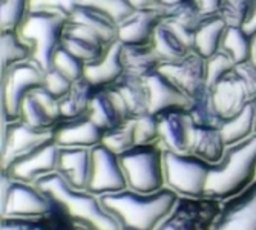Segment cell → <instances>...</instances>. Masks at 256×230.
Masks as SVG:
<instances>
[{
    "label": "cell",
    "mask_w": 256,
    "mask_h": 230,
    "mask_svg": "<svg viewBox=\"0 0 256 230\" xmlns=\"http://www.w3.org/2000/svg\"><path fill=\"white\" fill-rule=\"evenodd\" d=\"M104 210L118 222L120 230H155L174 210L178 195L164 188L154 194L130 189L98 196Z\"/></svg>",
    "instance_id": "cell-1"
},
{
    "label": "cell",
    "mask_w": 256,
    "mask_h": 230,
    "mask_svg": "<svg viewBox=\"0 0 256 230\" xmlns=\"http://www.w3.org/2000/svg\"><path fill=\"white\" fill-rule=\"evenodd\" d=\"M36 186L72 221L88 230H120L118 222L104 210L98 196L69 186L57 172L40 178Z\"/></svg>",
    "instance_id": "cell-2"
},
{
    "label": "cell",
    "mask_w": 256,
    "mask_h": 230,
    "mask_svg": "<svg viewBox=\"0 0 256 230\" xmlns=\"http://www.w3.org/2000/svg\"><path fill=\"white\" fill-rule=\"evenodd\" d=\"M256 178V134L228 146L218 163L212 164L204 198L228 200L247 189Z\"/></svg>",
    "instance_id": "cell-3"
},
{
    "label": "cell",
    "mask_w": 256,
    "mask_h": 230,
    "mask_svg": "<svg viewBox=\"0 0 256 230\" xmlns=\"http://www.w3.org/2000/svg\"><path fill=\"white\" fill-rule=\"evenodd\" d=\"M164 149L160 143L136 144L118 155L128 189L140 194H154L166 188Z\"/></svg>",
    "instance_id": "cell-4"
},
{
    "label": "cell",
    "mask_w": 256,
    "mask_h": 230,
    "mask_svg": "<svg viewBox=\"0 0 256 230\" xmlns=\"http://www.w3.org/2000/svg\"><path fill=\"white\" fill-rule=\"evenodd\" d=\"M69 18L42 10H31L20 34L34 44V60L46 72L52 69L56 52L63 44V32Z\"/></svg>",
    "instance_id": "cell-5"
},
{
    "label": "cell",
    "mask_w": 256,
    "mask_h": 230,
    "mask_svg": "<svg viewBox=\"0 0 256 230\" xmlns=\"http://www.w3.org/2000/svg\"><path fill=\"white\" fill-rule=\"evenodd\" d=\"M162 158L166 188L181 196L204 198L207 176L212 168L210 163L192 154H176L166 149Z\"/></svg>",
    "instance_id": "cell-6"
},
{
    "label": "cell",
    "mask_w": 256,
    "mask_h": 230,
    "mask_svg": "<svg viewBox=\"0 0 256 230\" xmlns=\"http://www.w3.org/2000/svg\"><path fill=\"white\" fill-rule=\"evenodd\" d=\"M44 84V71L32 58L2 72V117L4 122L20 120L22 103L30 92Z\"/></svg>",
    "instance_id": "cell-7"
},
{
    "label": "cell",
    "mask_w": 256,
    "mask_h": 230,
    "mask_svg": "<svg viewBox=\"0 0 256 230\" xmlns=\"http://www.w3.org/2000/svg\"><path fill=\"white\" fill-rule=\"evenodd\" d=\"M51 209V201L36 184L11 180L2 170V218H40Z\"/></svg>",
    "instance_id": "cell-8"
},
{
    "label": "cell",
    "mask_w": 256,
    "mask_h": 230,
    "mask_svg": "<svg viewBox=\"0 0 256 230\" xmlns=\"http://www.w3.org/2000/svg\"><path fill=\"white\" fill-rule=\"evenodd\" d=\"M128 189V181L117 154L98 144L90 149V172L86 190L96 196Z\"/></svg>",
    "instance_id": "cell-9"
},
{
    "label": "cell",
    "mask_w": 256,
    "mask_h": 230,
    "mask_svg": "<svg viewBox=\"0 0 256 230\" xmlns=\"http://www.w3.org/2000/svg\"><path fill=\"white\" fill-rule=\"evenodd\" d=\"M51 140H54V129L38 130L23 123L22 120L4 122L2 169H6L16 160L34 152Z\"/></svg>",
    "instance_id": "cell-10"
},
{
    "label": "cell",
    "mask_w": 256,
    "mask_h": 230,
    "mask_svg": "<svg viewBox=\"0 0 256 230\" xmlns=\"http://www.w3.org/2000/svg\"><path fill=\"white\" fill-rule=\"evenodd\" d=\"M160 71L169 77L190 100H195L207 90L206 58L195 50L178 62L162 63Z\"/></svg>",
    "instance_id": "cell-11"
},
{
    "label": "cell",
    "mask_w": 256,
    "mask_h": 230,
    "mask_svg": "<svg viewBox=\"0 0 256 230\" xmlns=\"http://www.w3.org/2000/svg\"><path fill=\"white\" fill-rule=\"evenodd\" d=\"M212 230H256V180L224 201Z\"/></svg>",
    "instance_id": "cell-12"
},
{
    "label": "cell",
    "mask_w": 256,
    "mask_h": 230,
    "mask_svg": "<svg viewBox=\"0 0 256 230\" xmlns=\"http://www.w3.org/2000/svg\"><path fill=\"white\" fill-rule=\"evenodd\" d=\"M58 146L56 140L44 143L34 152L16 160L6 169H2L11 180L36 184L40 178L57 170Z\"/></svg>",
    "instance_id": "cell-13"
},
{
    "label": "cell",
    "mask_w": 256,
    "mask_h": 230,
    "mask_svg": "<svg viewBox=\"0 0 256 230\" xmlns=\"http://www.w3.org/2000/svg\"><path fill=\"white\" fill-rule=\"evenodd\" d=\"M156 117L160 122L161 148L176 154H189L195 130V123L189 109H172Z\"/></svg>",
    "instance_id": "cell-14"
},
{
    "label": "cell",
    "mask_w": 256,
    "mask_h": 230,
    "mask_svg": "<svg viewBox=\"0 0 256 230\" xmlns=\"http://www.w3.org/2000/svg\"><path fill=\"white\" fill-rule=\"evenodd\" d=\"M20 120L38 130L56 129L62 122L58 100L44 86L34 89L22 103Z\"/></svg>",
    "instance_id": "cell-15"
},
{
    "label": "cell",
    "mask_w": 256,
    "mask_h": 230,
    "mask_svg": "<svg viewBox=\"0 0 256 230\" xmlns=\"http://www.w3.org/2000/svg\"><path fill=\"white\" fill-rule=\"evenodd\" d=\"M208 90H210L214 106L222 122L236 117L246 109L247 104L252 103L246 83L236 71V68L235 71H232Z\"/></svg>",
    "instance_id": "cell-16"
},
{
    "label": "cell",
    "mask_w": 256,
    "mask_h": 230,
    "mask_svg": "<svg viewBox=\"0 0 256 230\" xmlns=\"http://www.w3.org/2000/svg\"><path fill=\"white\" fill-rule=\"evenodd\" d=\"M109 44L97 31L83 23L69 20L63 32V46L74 56L82 58L86 64L98 62Z\"/></svg>",
    "instance_id": "cell-17"
},
{
    "label": "cell",
    "mask_w": 256,
    "mask_h": 230,
    "mask_svg": "<svg viewBox=\"0 0 256 230\" xmlns=\"http://www.w3.org/2000/svg\"><path fill=\"white\" fill-rule=\"evenodd\" d=\"M88 117L104 132L118 128L130 120L123 97L112 86L96 90L89 106Z\"/></svg>",
    "instance_id": "cell-18"
},
{
    "label": "cell",
    "mask_w": 256,
    "mask_h": 230,
    "mask_svg": "<svg viewBox=\"0 0 256 230\" xmlns=\"http://www.w3.org/2000/svg\"><path fill=\"white\" fill-rule=\"evenodd\" d=\"M149 89V114L160 115L172 109H189L192 100L160 69L144 77Z\"/></svg>",
    "instance_id": "cell-19"
},
{
    "label": "cell",
    "mask_w": 256,
    "mask_h": 230,
    "mask_svg": "<svg viewBox=\"0 0 256 230\" xmlns=\"http://www.w3.org/2000/svg\"><path fill=\"white\" fill-rule=\"evenodd\" d=\"M104 130L98 128L88 115L74 120H62L54 129V140L60 148L92 149L102 144Z\"/></svg>",
    "instance_id": "cell-20"
},
{
    "label": "cell",
    "mask_w": 256,
    "mask_h": 230,
    "mask_svg": "<svg viewBox=\"0 0 256 230\" xmlns=\"http://www.w3.org/2000/svg\"><path fill=\"white\" fill-rule=\"evenodd\" d=\"M166 17V10H135L118 26V40L124 44H150Z\"/></svg>",
    "instance_id": "cell-21"
},
{
    "label": "cell",
    "mask_w": 256,
    "mask_h": 230,
    "mask_svg": "<svg viewBox=\"0 0 256 230\" xmlns=\"http://www.w3.org/2000/svg\"><path fill=\"white\" fill-rule=\"evenodd\" d=\"M126 74L123 60V43L120 40L109 44L104 56L96 62L86 64L84 78L96 89L110 88Z\"/></svg>",
    "instance_id": "cell-22"
},
{
    "label": "cell",
    "mask_w": 256,
    "mask_h": 230,
    "mask_svg": "<svg viewBox=\"0 0 256 230\" xmlns=\"http://www.w3.org/2000/svg\"><path fill=\"white\" fill-rule=\"evenodd\" d=\"M56 172L69 186L80 190H86L90 172V149L58 146Z\"/></svg>",
    "instance_id": "cell-23"
},
{
    "label": "cell",
    "mask_w": 256,
    "mask_h": 230,
    "mask_svg": "<svg viewBox=\"0 0 256 230\" xmlns=\"http://www.w3.org/2000/svg\"><path fill=\"white\" fill-rule=\"evenodd\" d=\"M204 18L206 14L202 12L196 0H184V2L168 6L166 17H164V20L170 23L192 48H194L195 34Z\"/></svg>",
    "instance_id": "cell-24"
},
{
    "label": "cell",
    "mask_w": 256,
    "mask_h": 230,
    "mask_svg": "<svg viewBox=\"0 0 256 230\" xmlns=\"http://www.w3.org/2000/svg\"><path fill=\"white\" fill-rule=\"evenodd\" d=\"M228 25L220 14L206 16L194 38V50L204 58L221 51Z\"/></svg>",
    "instance_id": "cell-25"
},
{
    "label": "cell",
    "mask_w": 256,
    "mask_h": 230,
    "mask_svg": "<svg viewBox=\"0 0 256 230\" xmlns=\"http://www.w3.org/2000/svg\"><path fill=\"white\" fill-rule=\"evenodd\" d=\"M112 88L123 97L130 120L149 114V89L143 77L126 72Z\"/></svg>",
    "instance_id": "cell-26"
},
{
    "label": "cell",
    "mask_w": 256,
    "mask_h": 230,
    "mask_svg": "<svg viewBox=\"0 0 256 230\" xmlns=\"http://www.w3.org/2000/svg\"><path fill=\"white\" fill-rule=\"evenodd\" d=\"M123 60L126 72L148 77L152 72L158 71L164 60L156 52L155 44H124L123 43Z\"/></svg>",
    "instance_id": "cell-27"
},
{
    "label": "cell",
    "mask_w": 256,
    "mask_h": 230,
    "mask_svg": "<svg viewBox=\"0 0 256 230\" xmlns=\"http://www.w3.org/2000/svg\"><path fill=\"white\" fill-rule=\"evenodd\" d=\"M34 44L18 30H0V66L2 72L11 66L34 58Z\"/></svg>",
    "instance_id": "cell-28"
},
{
    "label": "cell",
    "mask_w": 256,
    "mask_h": 230,
    "mask_svg": "<svg viewBox=\"0 0 256 230\" xmlns=\"http://www.w3.org/2000/svg\"><path fill=\"white\" fill-rule=\"evenodd\" d=\"M227 146L221 135L220 128L214 126H196L194 130V138L189 154L207 161V163L215 164L222 158Z\"/></svg>",
    "instance_id": "cell-29"
},
{
    "label": "cell",
    "mask_w": 256,
    "mask_h": 230,
    "mask_svg": "<svg viewBox=\"0 0 256 230\" xmlns=\"http://www.w3.org/2000/svg\"><path fill=\"white\" fill-rule=\"evenodd\" d=\"M71 20L83 23V25L92 28L94 31H97L108 43H114L118 40V23L110 14H108L106 11L92 6V5H84L80 4L74 12V16L71 17Z\"/></svg>",
    "instance_id": "cell-30"
},
{
    "label": "cell",
    "mask_w": 256,
    "mask_h": 230,
    "mask_svg": "<svg viewBox=\"0 0 256 230\" xmlns=\"http://www.w3.org/2000/svg\"><path fill=\"white\" fill-rule=\"evenodd\" d=\"M154 44H155L156 52L164 60V63L178 62L194 50L192 46L181 37V34L166 20H162L161 25L158 26L155 32Z\"/></svg>",
    "instance_id": "cell-31"
},
{
    "label": "cell",
    "mask_w": 256,
    "mask_h": 230,
    "mask_svg": "<svg viewBox=\"0 0 256 230\" xmlns=\"http://www.w3.org/2000/svg\"><path fill=\"white\" fill-rule=\"evenodd\" d=\"M96 88L92 86L86 78L74 82L69 94L58 100L60 108V117L62 120H74L84 117L89 112V106L92 97L96 94Z\"/></svg>",
    "instance_id": "cell-32"
},
{
    "label": "cell",
    "mask_w": 256,
    "mask_h": 230,
    "mask_svg": "<svg viewBox=\"0 0 256 230\" xmlns=\"http://www.w3.org/2000/svg\"><path fill=\"white\" fill-rule=\"evenodd\" d=\"M221 135L224 138L226 146L238 144L252 135L256 134V108L253 103L247 104L246 109L238 114L236 117L222 122L220 126Z\"/></svg>",
    "instance_id": "cell-33"
},
{
    "label": "cell",
    "mask_w": 256,
    "mask_h": 230,
    "mask_svg": "<svg viewBox=\"0 0 256 230\" xmlns=\"http://www.w3.org/2000/svg\"><path fill=\"white\" fill-rule=\"evenodd\" d=\"M221 50L232 57V60L236 63V66L246 63L250 60L252 36L244 28L228 26Z\"/></svg>",
    "instance_id": "cell-34"
},
{
    "label": "cell",
    "mask_w": 256,
    "mask_h": 230,
    "mask_svg": "<svg viewBox=\"0 0 256 230\" xmlns=\"http://www.w3.org/2000/svg\"><path fill=\"white\" fill-rule=\"evenodd\" d=\"M31 12V0H0V30H20Z\"/></svg>",
    "instance_id": "cell-35"
},
{
    "label": "cell",
    "mask_w": 256,
    "mask_h": 230,
    "mask_svg": "<svg viewBox=\"0 0 256 230\" xmlns=\"http://www.w3.org/2000/svg\"><path fill=\"white\" fill-rule=\"evenodd\" d=\"M256 11V0H224L220 16L228 26L246 28Z\"/></svg>",
    "instance_id": "cell-36"
},
{
    "label": "cell",
    "mask_w": 256,
    "mask_h": 230,
    "mask_svg": "<svg viewBox=\"0 0 256 230\" xmlns=\"http://www.w3.org/2000/svg\"><path fill=\"white\" fill-rule=\"evenodd\" d=\"M189 112L194 118V123L196 126H214L220 128L222 124V120L220 118V115L214 106L210 90H206L204 94L192 100V104L189 108Z\"/></svg>",
    "instance_id": "cell-37"
},
{
    "label": "cell",
    "mask_w": 256,
    "mask_h": 230,
    "mask_svg": "<svg viewBox=\"0 0 256 230\" xmlns=\"http://www.w3.org/2000/svg\"><path fill=\"white\" fill-rule=\"evenodd\" d=\"M102 144L117 155H122L123 152L136 146L135 132H134V120H129L118 128L106 130Z\"/></svg>",
    "instance_id": "cell-38"
},
{
    "label": "cell",
    "mask_w": 256,
    "mask_h": 230,
    "mask_svg": "<svg viewBox=\"0 0 256 230\" xmlns=\"http://www.w3.org/2000/svg\"><path fill=\"white\" fill-rule=\"evenodd\" d=\"M206 68H207V89H212L218 82L227 77L232 71H235L236 63L232 60V57L227 52L221 50L212 57L206 58Z\"/></svg>",
    "instance_id": "cell-39"
},
{
    "label": "cell",
    "mask_w": 256,
    "mask_h": 230,
    "mask_svg": "<svg viewBox=\"0 0 256 230\" xmlns=\"http://www.w3.org/2000/svg\"><path fill=\"white\" fill-rule=\"evenodd\" d=\"M52 68H56L57 71L64 74L72 82H78V80L84 78L86 63L82 58H78L77 56H74L71 51H68L63 44H62V48L56 52Z\"/></svg>",
    "instance_id": "cell-40"
},
{
    "label": "cell",
    "mask_w": 256,
    "mask_h": 230,
    "mask_svg": "<svg viewBox=\"0 0 256 230\" xmlns=\"http://www.w3.org/2000/svg\"><path fill=\"white\" fill-rule=\"evenodd\" d=\"M134 120V132L136 144L160 143V122L156 115L146 114Z\"/></svg>",
    "instance_id": "cell-41"
},
{
    "label": "cell",
    "mask_w": 256,
    "mask_h": 230,
    "mask_svg": "<svg viewBox=\"0 0 256 230\" xmlns=\"http://www.w3.org/2000/svg\"><path fill=\"white\" fill-rule=\"evenodd\" d=\"M80 4L92 5V6H97V8L106 11L108 14H110L115 20H117L118 25L135 11V8L130 4V0H80Z\"/></svg>",
    "instance_id": "cell-42"
},
{
    "label": "cell",
    "mask_w": 256,
    "mask_h": 230,
    "mask_svg": "<svg viewBox=\"0 0 256 230\" xmlns=\"http://www.w3.org/2000/svg\"><path fill=\"white\" fill-rule=\"evenodd\" d=\"M80 0H31V10H42L60 14L71 20Z\"/></svg>",
    "instance_id": "cell-43"
},
{
    "label": "cell",
    "mask_w": 256,
    "mask_h": 230,
    "mask_svg": "<svg viewBox=\"0 0 256 230\" xmlns=\"http://www.w3.org/2000/svg\"><path fill=\"white\" fill-rule=\"evenodd\" d=\"M72 84H74V82L71 78H68L60 71H57L56 68L44 72V84L43 86L48 89L57 100H62L64 96H68Z\"/></svg>",
    "instance_id": "cell-44"
},
{
    "label": "cell",
    "mask_w": 256,
    "mask_h": 230,
    "mask_svg": "<svg viewBox=\"0 0 256 230\" xmlns=\"http://www.w3.org/2000/svg\"><path fill=\"white\" fill-rule=\"evenodd\" d=\"M236 71L242 77L246 88L248 90V97L250 102L256 100V66L252 62H246L236 66Z\"/></svg>",
    "instance_id": "cell-45"
},
{
    "label": "cell",
    "mask_w": 256,
    "mask_h": 230,
    "mask_svg": "<svg viewBox=\"0 0 256 230\" xmlns=\"http://www.w3.org/2000/svg\"><path fill=\"white\" fill-rule=\"evenodd\" d=\"M36 224L26 218H2L0 230H32Z\"/></svg>",
    "instance_id": "cell-46"
},
{
    "label": "cell",
    "mask_w": 256,
    "mask_h": 230,
    "mask_svg": "<svg viewBox=\"0 0 256 230\" xmlns=\"http://www.w3.org/2000/svg\"><path fill=\"white\" fill-rule=\"evenodd\" d=\"M135 10H166V4L162 0H130Z\"/></svg>",
    "instance_id": "cell-47"
},
{
    "label": "cell",
    "mask_w": 256,
    "mask_h": 230,
    "mask_svg": "<svg viewBox=\"0 0 256 230\" xmlns=\"http://www.w3.org/2000/svg\"><path fill=\"white\" fill-rule=\"evenodd\" d=\"M196 2L206 16H212V14H220L224 0H196Z\"/></svg>",
    "instance_id": "cell-48"
},
{
    "label": "cell",
    "mask_w": 256,
    "mask_h": 230,
    "mask_svg": "<svg viewBox=\"0 0 256 230\" xmlns=\"http://www.w3.org/2000/svg\"><path fill=\"white\" fill-rule=\"evenodd\" d=\"M250 36H252V51H250V60L248 62H252L256 66V31Z\"/></svg>",
    "instance_id": "cell-49"
},
{
    "label": "cell",
    "mask_w": 256,
    "mask_h": 230,
    "mask_svg": "<svg viewBox=\"0 0 256 230\" xmlns=\"http://www.w3.org/2000/svg\"><path fill=\"white\" fill-rule=\"evenodd\" d=\"M248 34H253L254 31H256V11H254V14H253V17H252V20L247 23V26L244 28Z\"/></svg>",
    "instance_id": "cell-50"
},
{
    "label": "cell",
    "mask_w": 256,
    "mask_h": 230,
    "mask_svg": "<svg viewBox=\"0 0 256 230\" xmlns=\"http://www.w3.org/2000/svg\"><path fill=\"white\" fill-rule=\"evenodd\" d=\"M162 2L166 4V6H170V5H175V4H180V2H184V0H162Z\"/></svg>",
    "instance_id": "cell-51"
},
{
    "label": "cell",
    "mask_w": 256,
    "mask_h": 230,
    "mask_svg": "<svg viewBox=\"0 0 256 230\" xmlns=\"http://www.w3.org/2000/svg\"><path fill=\"white\" fill-rule=\"evenodd\" d=\"M32 230H46V228H43V227H38V226H34V227H32Z\"/></svg>",
    "instance_id": "cell-52"
},
{
    "label": "cell",
    "mask_w": 256,
    "mask_h": 230,
    "mask_svg": "<svg viewBox=\"0 0 256 230\" xmlns=\"http://www.w3.org/2000/svg\"><path fill=\"white\" fill-rule=\"evenodd\" d=\"M252 103H253V104H254V108H256V100H254V102H252Z\"/></svg>",
    "instance_id": "cell-53"
}]
</instances>
